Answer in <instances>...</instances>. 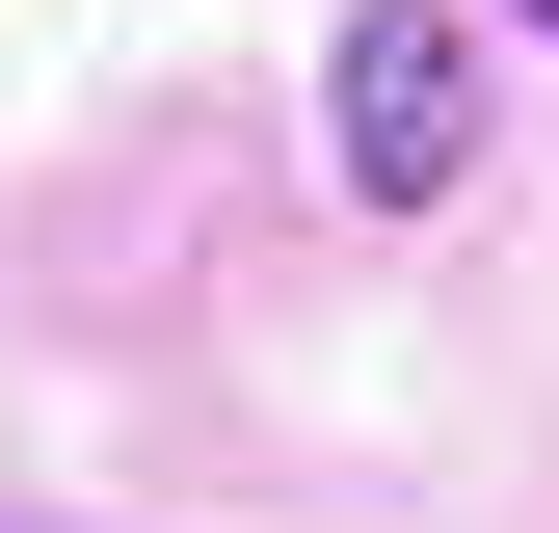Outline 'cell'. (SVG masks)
Listing matches in <instances>:
<instances>
[{"label":"cell","instance_id":"3957f363","mask_svg":"<svg viewBox=\"0 0 559 533\" xmlns=\"http://www.w3.org/2000/svg\"><path fill=\"white\" fill-rule=\"evenodd\" d=\"M0 533H27V507H0Z\"/></svg>","mask_w":559,"mask_h":533},{"label":"cell","instance_id":"6da1fadb","mask_svg":"<svg viewBox=\"0 0 559 533\" xmlns=\"http://www.w3.org/2000/svg\"><path fill=\"white\" fill-rule=\"evenodd\" d=\"M320 161H346V214H453L479 187V0H346L320 27Z\"/></svg>","mask_w":559,"mask_h":533},{"label":"cell","instance_id":"7a4b0ae2","mask_svg":"<svg viewBox=\"0 0 559 533\" xmlns=\"http://www.w3.org/2000/svg\"><path fill=\"white\" fill-rule=\"evenodd\" d=\"M533 27H559V0H533Z\"/></svg>","mask_w":559,"mask_h":533}]
</instances>
